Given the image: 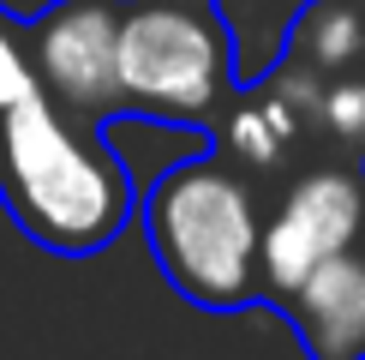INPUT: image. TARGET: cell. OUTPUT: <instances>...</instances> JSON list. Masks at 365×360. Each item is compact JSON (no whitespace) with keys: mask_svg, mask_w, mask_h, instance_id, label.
I'll return each mask as SVG.
<instances>
[{"mask_svg":"<svg viewBox=\"0 0 365 360\" xmlns=\"http://www.w3.org/2000/svg\"><path fill=\"white\" fill-rule=\"evenodd\" d=\"M132 216L144 222L150 259L180 300L204 312H246L264 300L257 276L264 204L252 180L210 144L186 162H168Z\"/></svg>","mask_w":365,"mask_h":360,"instance_id":"2","label":"cell"},{"mask_svg":"<svg viewBox=\"0 0 365 360\" xmlns=\"http://www.w3.org/2000/svg\"><path fill=\"white\" fill-rule=\"evenodd\" d=\"M354 19H359V30H365V0H354Z\"/></svg>","mask_w":365,"mask_h":360,"instance_id":"8","label":"cell"},{"mask_svg":"<svg viewBox=\"0 0 365 360\" xmlns=\"http://www.w3.org/2000/svg\"><path fill=\"white\" fill-rule=\"evenodd\" d=\"M120 19H126V0H54L24 24L36 90L78 126H108L120 114Z\"/></svg>","mask_w":365,"mask_h":360,"instance_id":"4","label":"cell"},{"mask_svg":"<svg viewBox=\"0 0 365 360\" xmlns=\"http://www.w3.org/2000/svg\"><path fill=\"white\" fill-rule=\"evenodd\" d=\"M306 360H365V240L312 264L287 294H276Z\"/></svg>","mask_w":365,"mask_h":360,"instance_id":"6","label":"cell"},{"mask_svg":"<svg viewBox=\"0 0 365 360\" xmlns=\"http://www.w3.org/2000/svg\"><path fill=\"white\" fill-rule=\"evenodd\" d=\"M120 114L210 132V120L240 90L234 36L210 0H126L114 49Z\"/></svg>","mask_w":365,"mask_h":360,"instance_id":"3","label":"cell"},{"mask_svg":"<svg viewBox=\"0 0 365 360\" xmlns=\"http://www.w3.org/2000/svg\"><path fill=\"white\" fill-rule=\"evenodd\" d=\"M365 240V174L359 162H312L287 180L282 204L264 216L257 234V276L264 300L287 294L312 264Z\"/></svg>","mask_w":365,"mask_h":360,"instance_id":"5","label":"cell"},{"mask_svg":"<svg viewBox=\"0 0 365 360\" xmlns=\"http://www.w3.org/2000/svg\"><path fill=\"white\" fill-rule=\"evenodd\" d=\"M0 204L12 229L60 259L114 246L138 210L126 162L102 126H78L48 96H24L0 114Z\"/></svg>","mask_w":365,"mask_h":360,"instance_id":"1","label":"cell"},{"mask_svg":"<svg viewBox=\"0 0 365 360\" xmlns=\"http://www.w3.org/2000/svg\"><path fill=\"white\" fill-rule=\"evenodd\" d=\"M359 174H365V156H359Z\"/></svg>","mask_w":365,"mask_h":360,"instance_id":"9","label":"cell"},{"mask_svg":"<svg viewBox=\"0 0 365 360\" xmlns=\"http://www.w3.org/2000/svg\"><path fill=\"white\" fill-rule=\"evenodd\" d=\"M24 96H36V72H30L24 19H12V12L0 6V114L19 109Z\"/></svg>","mask_w":365,"mask_h":360,"instance_id":"7","label":"cell"}]
</instances>
